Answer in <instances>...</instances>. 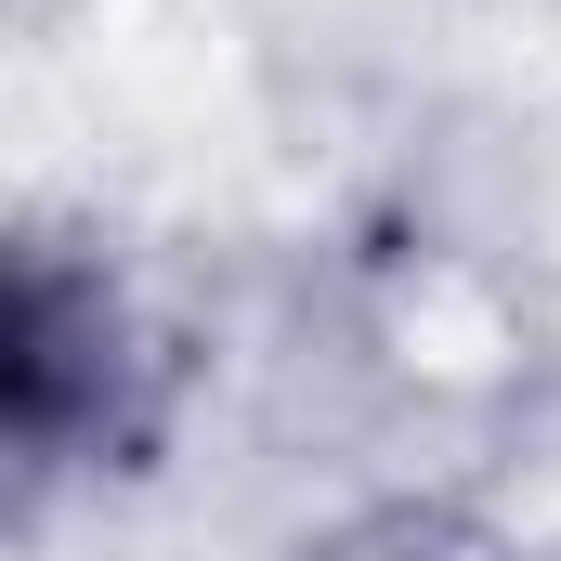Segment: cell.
Instances as JSON below:
<instances>
[{
    "label": "cell",
    "instance_id": "1",
    "mask_svg": "<svg viewBox=\"0 0 561 561\" xmlns=\"http://www.w3.org/2000/svg\"><path fill=\"white\" fill-rule=\"evenodd\" d=\"M170 419V353L144 340L105 262H79L66 236L13 249V313H0V431H13V483L53 496L79 470H131Z\"/></svg>",
    "mask_w": 561,
    "mask_h": 561
}]
</instances>
